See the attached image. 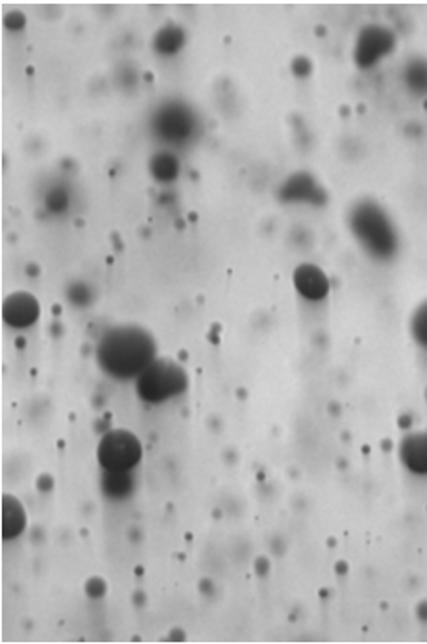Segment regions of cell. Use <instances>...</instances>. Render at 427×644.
Returning a JSON list of instances; mask_svg holds the SVG:
<instances>
[{"label": "cell", "instance_id": "5b68a950", "mask_svg": "<svg viewBox=\"0 0 427 644\" xmlns=\"http://www.w3.org/2000/svg\"><path fill=\"white\" fill-rule=\"evenodd\" d=\"M294 284H296L298 291L304 297L313 298V300L326 297V293H328L326 274L322 273L317 267H313V265L300 267L294 274Z\"/></svg>", "mask_w": 427, "mask_h": 644}, {"label": "cell", "instance_id": "ba28073f", "mask_svg": "<svg viewBox=\"0 0 427 644\" xmlns=\"http://www.w3.org/2000/svg\"><path fill=\"white\" fill-rule=\"evenodd\" d=\"M413 332H415L416 339L427 347V306L416 311L415 319H413Z\"/></svg>", "mask_w": 427, "mask_h": 644}, {"label": "cell", "instance_id": "277c9868", "mask_svg": "<svg viewBox=\"0 0 427 644\" xmlns=\"http://www.w3.org/2000/svg\"><path fill=\"white\" fill-rule=\"evenodd\" d=\"M2 317L8 326L26 328L32 326L39 317V304L36 298L28 293H13L4 300Z\"/></svg>", "mask_w": 427, "mask_h": 644}, {"label": "cell", "instance_id": "6da1fadb", "mask_svg": "<svg viewBox=\"0 0 427 644\" xmlns=\"http://www.w3.org/2000/svg\"><path fill=\"white\" fill-rule=\"evenodd\" d=\"M156 360V341L150 332L135 324L115 326L102 335L97 347L100 369L113 378L130 380Z\"/></svg>", "mask_w": 427, "mask_h": 644}, {"label": "cell", "instance_id": "52a82bcc", "mask_svg": "<svg viewBox=\"0 0 427 644\" xmlns=\"http://www.w3.org/2000/svg\"><path fill=\"white\" fill-rule=\"evenodd\" d=\"M402 459L415 472H427V437L415 435L405 439L402 445Z\"/></svg>", "mask_w": 427, "mask_h": 644}, {"label": "cell", "instance_id": "3957f363", "mask_svg": "<svg viewBox=\"0 0 427 644\" xmlns=\"http://www.w3.org/2000/svg\"><path fill=\"white\" fill-rule=\"evenodd\" d=\"M143 446L137 435L126 430H111L100 439L97 459L108 472H128L141 461Z\"/></svg>", "mask_w": 427, "mask_h": 644}, {"label": "cell", "instance_id": "7a4b0ae2", "mask_svg": "<svg viewBox=\"0 0 427 644\" xmlns=\"http://www.w3.org/2000/svg\"><path fill=\"white\" fill-rule=\"evenodd\" d=\"M137 395L148 404H161L180 397L189 387V376L178 361L159 358L137 376Z\"/></svg>", "mask_w": 427, "mask_h": 644}, {"label": "cell", "instance_id": "8992f818", "mask_svg": "<svg viewBox=\"0 0 427 644\" xmlns=\"http://www.w3.org/2000/svg\"><path fill=\"white\" fill-rule=\"evenodd\" d=\"M26 513L21 502L13 496L2 498V537L13 539L25 530Z\"/></svg>", "mask_w": 427, "mask_h": 644}]
</instances>
